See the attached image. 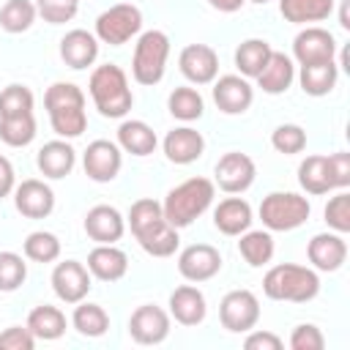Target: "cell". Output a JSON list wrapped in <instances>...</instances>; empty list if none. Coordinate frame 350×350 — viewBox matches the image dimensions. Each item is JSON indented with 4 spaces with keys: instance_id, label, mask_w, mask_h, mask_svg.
Returning <instances> with one entry per match:
<instances>
[{
    "instance_id": "6da1fadb",
    "label": "cell",
    "mask_w": 350,
    "mask_h": 350,
    "mask_svg": "<svg viewBox=\"0 0 350 350\" xmlns=\"http://www.w3.org/2000/svg\"><path fill=\"white\" fill-rule=\"evenodd\" d=\"M44 109L60 139H77L88 129L85 93L74 82H52L44 93Z\"/></svg>"
},
{
    "instance_id": "7a4b0ae2",
    "label": "cell",
    "mask_w": 350,
    "mask_h": 350,
    "mask_svg": "<svg viewBox=\"0 0 350 350\" xmlns=\"http://www.w3.org/2000/svg\"><path fill=\"white\" fill-rule=\"evenodd\" d=\"M213 197H216V183L213 180L189 178V180H183V183H178L175 189L167 191V197L161 202L164 219L175 230H183V227L194 224V219H200L211 208Z\"/></svg>"
},
{
    "instance_id": "3957f363",
    "label": "cell",
    "mask_w": 350,
    "mask_h": 350,
    "mask_svg": "<svg viewBox=\"0 0 350 350\" xmlns=\"http://www.w3.org/2000/svg\"><path fill=\"white\" fill-rule=\"evenodd\" d=\"M88 90H90V98H93L96 109L104 118H126L129 109L134 107V93L129 88V77L115 63L96 66L93 74H90Z\"/></svg>"
},
{
    "instance_id": "277c9868",
    "label": "cell",
    "mask_w": 350,
    "mask_h": 350,
    "mask_svg": "<svg viewBox=\"0 0 350 350\" xmlns=\"http://www.w3.org/2000/svg\"><path fill=\"white\" fill-rule=\"evenodd\" d=\"M262 293L271 301H290V304H306L317 298L320 293V276L317 271L295 262H279L262 276Z\"/></svg>"
},
{
    "instance_id": "5b68a950",
    "label": "cell",
    "mask_w": 350,
    "mask_h": 350,
    "mask_svg": "<svg viewBox=\"0 0 350 350\" xmlns=\"http://www.w3.org/2000/svg\"><path fill=\"white\" fill-rule=\"evenodd\" d=\"M167 57H170V38L161 30H145L139 33L134 44V57H131V77L139 85H159L167 71Z\"/></svg>"
},
{
    "instance_id": "8992f818",
    "label": "cell",
    "mask_w": 350,
    "mask_h": 350,
    "mask_svg": "<svg viewBox=\"0 0 350 350\" xmlns=\"http://www.w3.org/2000/svg\"><path fill=\"white\" fill-rule=\"evenodd\" d=\"M309 213H312L309 200L295 191H271L260 202V219L271 232H290L306 224Z\"/></svg>"
},
{
    "instance_id": "52a82bcc",
    "label": "cell",
    "mask_w": 350,
    "mask_h": 350,
    "mask_svg": "<svg viewBox=\"0 0 350 350\" xmlns=\"http://www.w3.org/2000/svg\"><path fill=\"white\" fill-rule=\"evenodd\" d=\"M139 30H142V11L131 3H118V5H109L107 11H101L96 16V33L93 36L101 44L123 46Z\"/></svg>"
},
{
    "instance_id": "ba28073f",
    "label": "cell",
    "mask_w": 350,
    "mask_h": 350,
    "mask_svg": "<svg viewBox=\"0 0 350 350\" xmlns=\"http://www.w3.org/2000/svg\"><path fill=\"white\" fill-rule=\"evenodd\" d=\"M219 320L230 334H246L260 320V301L252 290H230L219 304Z\"/></svg>"
},
{
    "instance_id": "9c48e42d",
    "label": "cell",
    "mask_w": 350,
    "mask_h": 350,
    "mask_svg": "<svg viewBox=\"0 0 350 350\" xmlns=\"http://www.w3.org/2000/svg\"><path fill=\"white\" fill-rule=\"evenodd\" d=\"M213 175H216L213 183H216L221 191H227V194H243V191L254 183L257 167H254V161H252L246 153L230 150V153H224V156L216 161Z\"/></svg>"
},
{
    "instance_id": "30bf717a",
    "label": "cell",
    "mask_w": 350,
    "mask_h": 350,
    "mask_svg": "<svg viewBox=\"0 0 350 350\" xmlns=\"http://www.w3.org/2000/svg\"><path fill=\"white\" fill-rule=\"evenodd\" d=\"M82 167H85V175L96 183H109L118 178L120 167H123V153H120V145L118 142H109V139H93L88 148H85V156H82Z\"/></svg>"
},
{
    "instance_id": "8fae6325",
    "label": "cell",
    "mask_w": 350,
    "mask_h": 350,
    "mask_svg": "<svg viewBox=\"0 0 350 350\" xmlns=\"http://www.w3.org/2000/svg\"><path fill=\"white\" fill-rule=\"evenodd\" d=\"M90 271L79 260H63L52 271V290L63 304H79L90 293Z\"/></svg>"
},
{
    "instance_id": "7c38bea8",
    "label": "cell",
    "mask_w": 350,
    "mask_h": 350,
    "mask_svg": "<svg viewBox=\"0 0 350 350\" xmlns=\"http://www.w3.org/2000/svg\"><path fill=\"white\" fill-rule=\"evenodd\" d=\"M293 57L298 66H312V63H328L336 57V38L325 27H304L293 38Z\"/></svg>"
},
{
    "instance_id": "4fadbf2b",
    "label": "cell",
    "mask_w": 350,
    "mask_h": 350,
    "mask_svg": "<svg viewBox=\"0 0 350 350\" xmlns=\"http://www.w3.org/2000/svg\"><path fill=\"white\" fill-rule=\"evenodd\" d=\"M129 334L137 345H161L170 336V312L156 304H142L129 317Z\"/></svg>"
},
{
    "instance_id": "5bb4252c",
    "label": "cell",
    "mask_w": 350,
    "mask_h": 350,
    "mask_svg": "<svg viewBox=\"0 0 350 350\" xmlns=\"http://www.w3.org/2000/svg\"><path fill=\"white\" fill-rule=\"evenodd\" d=\"M178 271L186 282H208L221 271V254L211 243H191L178 254Z\"/></svg>"
},
{
    "instance_id": "9a60e30c",
    "label": "cell",
    "mask_w": 350,
    "mask_h": 350,
    "mask_svg": "<svg viewBox=\"0 0 350 350\" xmlns=\"http://www.w3.org/2000/svg\"><path fill=\"white\" fill-rule=\"evenodd\" d=\"M178 66H180V74L191 85H211L219 77V55L208 44H189V46H183L180 57H178Z\"/></svg>"
},
{
    "instance_id": "2e32d148",
    "label": "cell",
    "mask_w": 350,
    "mask_h": 350,
    "mask_svg": "<svg viewBox=\"0 0 350 350\" xmlns=\"http://www.w3.org/2000/svg\"><path fill=\"white\" fill-rule=\"evenodd\" d=\"M213 101L224 115H243L254 101V88L241 74H224L213 79Z\"/></svg>"
},
{
    "instance_id": "e0dca14e",
    "label": "cell",
    "mask_w": 350,
    "mask_h": 350,
    "mask_svg": "<svg viewBox=\"0 0 350 350\" xmlns=\"http://www.w3.org/2000/svg\"><path fill=\"white\" fill-rule=\"evenodd\" d=\"M14 205L27 219H46L55 211V191L38 178H27L14 186Z\"/></svg>"
},
{
    "instance_id": "ac0fdd59",
    "label": "cell",
    "mask_w": 350,
    "mask_h": 350,
    "mask_svg": "<svg viewBox=\"0 0 350 350\" xmlns=\"http://www.w3.org/2000/svg\"><path fill=\"white\" fill-rule=\"evenodd\" d=\"M131 232H134L137 243L142 246V252H148L150 257H172L180 246L178 230L164 216H159V219H153V221H148Z\"/></svg>"
},
{
    "instance_id": "d6986e66",
    "label": "cell",
    "mask_w": 350,
    "mask_h": 350,
    "mask_svg": "<svg viewBox=\"0 0 350 350\" xmlns=\"http://www.w3.org/2000/svg\"><path fill=\"white\" fill-rule=\"evenodd\" d=\"M82 227H85L88 238L96 241V243H118L126 232V219L112 205H93L85 213Z\"/></svg>"
},
{
    "instance_id": "ffe728a7",
    "label": "cell",
    "mask_w": 350,
    "mask_h": 350,
    "mask_svg": "<svg viewBox=\"0 0 350 350\" xmlns=\"http://www.w3.org/2000/svg\"><path fill=\"white\" fill-rule=\"evenodd\" d=\"M306 257L317 271H339L347 260V243L345 235L339 232H317L309 246H306Z\"/></svg>"
},
{
    "instance_id": "44dd1931",
    "label": "cell",
    "mask_w": 350,
    "mask_h": 350,
    "mask_svg": "<svg viewBox=\"0 0 350 350\" xmlns=\"http://www.w3.org/2000/svg\"><path fill=\"white\" fill-rule=\"evenodd\" d=\"M161 148H164V156H167L172 164H180V167H183V164L197 161V159L205 153V139H202V134H200L197 129H191V126H178V129L167 131Z\"/></svg>"
},
{
    "instance_id": "7402d4cb",
    "label": "cell",
    "mask_w": 350,
    "mask_h": 350,
    "mask_svg": "<svg viewBox=\"0 0 350 350\" xmlns=\"http://www.w3.org/2000/svg\"><path fill=\"white\" fill-rule=\"evenodd\" d=\"M208 314V304L200 287L194 284H180L170 293V317H175V323L180 325H200Z\"/></svg>"
},
{
    "instance_id": "603a6c76",
    "label": "cell",
    "mask_w": 350,
    "mask_h": 350,
    "mask_svg": "<svg viewBox=\"0 0 350 350\" xmlns=\"http://www.w3.org/2000/svg\"><path fill=\"white\" fill-rule=\"evenodd\" d=\"M60 57H63V63L68 68L82 71V68L96 63V57H98V38L93 33L82 30V27L68 30L60 38Z\"/></svg>"
},
{
    "instance_id": "cb8c5ba5",
    "label": "cell",
    "mask_w": 350,
    "mask_h": 350,
    "mask_svg": "<svg viewBox=\"0 0 350 350\" xmlns=\"http://www.w3.org/2000/svg\"><path fill=\"white\" fill-rule=\"evenodd\" d=\"M254 79H257V88H260L262 93H268V96H282V93L290 90V85H293V79H295V63H293L290 55L273 49L271 57H268V63L262 66V71H260Z\"/></svg>"
},
{
    "instance_id": "d4e9b609",
    "label": "cell",
    "mask_w": 350,
    "mask_h": 350,
    "mask_svg": "<svg viewBox=\"0 0 350 350\" xmlns=\"http://www.w3.org/2000/svg\"><path fill=\"white\" fill-rule=\"evenodd\" d=\"M88 271L101 282H118L129 271V257L115 243H96V249L88 254Z\"/></svg>"
},
{
    "instance_id": "484cf974",
    "label": "cell",
    "mask_w": 350,
    "mask_h": 350,
    "mask_svg": "<svg viewBox=\"0 0 350 350\" xmlns=\"http://www.w3.org/2000/svg\"><path fill=\"white\" fill-rule=\"evenodd\" d=\"M36 164L41 170L44 178H52V180H60L66 175H71L74 164H77V150L71 148L68 139H52L46 142L38 156H36Z\"/></svg>"
},
{
    "instance_id": "4316f807",
    "label": "cell",
    "mask_w": 350,
    "mask_h": 350,
    "mask_svg": "<svg viewBox=\"0 0 350 350\" xmlns=\"http://www.w3.org/2000/svg\"><path fill=\"white\" fill-rule=\"evenodd\" d=\"M213 227L221 235H241L252 227V205L243 197H227L213 208Z\"/></svg>"
},
{
    "instance_id": "83f0119b",
    "label": "cell",
    "mask_w": 350,
    "mask_h": 350,
    "mask_svg": "<svg viewBox=\"0 0 350 350\" xmlns=\"http://www.w3.org/2000/svg\"><path fill=\"white\" fill-rule=\"evenodd\" d=\"M118 145H120V150L142 159L156 150L159 139H156V131L145 120H123L118 126Z\"/></svg>"
},
{
    "instance_id": "f1b7e54d",
    "label": "cell",
    "mask_w": 350,
    "mask_h": 350,
    "mask_svg": "<svg viewBox=\"0 0 350 350\" xmlns=\"http://www.w3.org/2000/svg\"><path fill=\"white\" fill-rule=\"evenodd\" d=\"M27 328H30V334L36 336V339H44V342H55V339H60L63 334H66V314L57 309V306H49V304H41V306H36L30 314H27V323H25Z\"/></svg>"
},
{
    "instance_id": "f546056e",
    "label": "cell",
    "mask_w": 350,
    "mask_h": 350,
    "mask_svg": "<svg viewBox=\"0 0 350 350\" xmlns=\"http://www.w3.org/2000/svg\"><path fill=\"white\" fill-rule=\"evenodd\" d=\"M336 79H339V68L334 60L328 63H312V66H301V74H298V82H301V90L306 96H328L334 88H336Z\"/></svg>"
},
{
    "instance_id": "4dcf8cb0",
    "label": "cell",
    "mask_w": 350,
    "mask_h": 350,
    "mask_svg": "<svg viewBox=\"0 0 350 350\" xmlns=\"http://www.w3.org/2000/svg\"><path fill=\"white\" fill-rule=\"evenodd\" d=\"M71 325L77 328V334L88 336V339H98L109 331V314L101 304H90V301H79L74 304V314H71Z\"/></svg>"
},
{
    "instance_id": "1f68e13d",
    "label": "cell",
    "mask_w": 350,
    "mask_h": 350,
    "mask_svg": "<svg viewBox=\"0 0 350 350\" xmlns=\"http://www.w3.org/2000/svg\"><path fill=\"white\" fill-rule=\"evenodd\" d=\"M279 14L293 25L323 22L334 14V0H279Z\"/></svg>"
},
{
    "instance_id": "d6a6232c",
    "label": "cell",
    "mask_w": 350,
    "mask_h": 350,
    "mask_svg": "<svg viewBox=\"0 0 350 350\" xmlns=\"http://www.w3.org/2000/svg\"><path fill=\"white\" fill-rule=\"evenodd\" d=\"M271 52H273V46L265 38H246L235 49V68L241 71V77L254 79L262 71V66L268 63Z\"/></svg>"
},
{
    "instance_id": "836d02e7",
    "label": "cell",
    "mask_w": 350,
    "mask_h": 350,
    "mask_svg": "<svg viewBox=\"0 0 350 350\" xmlns=\"http://www.w3.org/2000/svg\"><path fill=\"white\" fill-rule=\"evenodd\" d=\"M238 252H241V257L252 268H262V265H268L273 260L276 246H273L271 232H265V230H246V232H241Z\"/></svg>"
},
{
    "instance_id": "e575fe53",
    "label": "cell",
    "mask_w": 350,
    "mask_h": 350,
    "mask_svg": "<svg viewBox=\"0 0 350 350\" xmlns=\"http://www.w3.org/2000/svg\"><path fill=\"white\" fill-rule=\"evenodd\" d=\"M298 183L306 194H328L334 191L331 178H328V159L325 156H306L298 164Z\"/></svg>"
},
{
    "instance_id": "d590c367",
    "label": "cell",
    "mask_w": 350,
    "mask_h": 350,
    "mask_svg": "<svg viewBox=\"0 0 350 350\" xmlns=\"http://www.w3.org/2000/svg\"><path fill=\"white\" fill-rule=\"evenodd\" d=\"M167 109L172 118L183 120V123H191V120H200L202 112H205V101L200 96L197 88H189V85H180L175 88L170 96H167Z\"/></svg>"
},
{
    "instance_id": "8d00e7d4",
    "label": "cell",
    "mask_w": 350,
    "mask_h": 350,
    "mask_svg": "<svg viewBox=\"0 0 350 350\" xmlns=\"http://www.w3.org/2000/svg\"><path fill=\"white\" fill-rule=\"evenodd\" d=\"M38 11H36V3L33 0H5V5L0 8V27L11 36L16 33H25L33 27Z\"/></svg>"
},
{
    "instance_id": "74e56055",
    "label": "cell",
    "mask_w": 350,
    "mask_h": 350,
    "mask_svg": "<svg viewBox=\"0 0 350 350\" xmlns=\"http://www.w3.org/2000/svg\"><path fill=\"white\" fill-rule=\"evenodd\" d=\"M22 252L33 262H55L60 257V238L49 230H36L25 238Z\"/></svg>"
},
{
    "instance_id": "f35d334b",
    "label": "cell",
    "mask_w": 350,
    "mask_h": 350,
    "mask_svg": "<svg viewBox=\"0 0 350 350\" xmlns=\"http://www.w3.org/2000/svg\"><path fill=\"white\" fill-rule=\"evenodd\" d=\"M0 139L11 148H25L36 139V118L33 112L16 118H0Z\"/></svg>"
},
{
    "instance_id": "ab89813d",
    "label": "cell",
    "mask_w": 350,
    "mask_h": 350,
    "mask_svg": "<svg viewBox=\"0 0 350 350\" xmlns=\"http://www.w3.org/2000/svg\"><path fill=\"white\" fill-rule=\"evenodd\" d=\"M33 104H36V98H33V90L27 85L14 82V85H5L0 90V118L27 115V112H33Z\"/></svg>"
},
{
    "instance_id": "60d3db41",
    "label": "cell",
    "mask_w": 350,
    "mask_h": 350,
    "mask_svg": "<svg viewBox=\"0 0 350 350\" xmlns=\"http://www.w3.org/2000/svg\"><path fill=\"white\" fill-rule=\"evenodd\" d=\"M27 279V262L16 252H0V293H14Z\"/></svg>"
},
{
    "instance_id": "b9f144b4",
    "label": "cell",
    "mask_w": 350,
    "mask_h": 350,
    "mask_svg": "<svg viewBox=\"0 0 350 350\" xmlns=\"http://www.w3.org/2000/svg\"><path fill=\"white\" fill-rule=\"evenodd\" d=\"M271 145L276 153H284V156H295L306 148V131L298 126V123H282L271 131Z\"/></svg>"
},
{
    "instance_id": "7bdbcfd3",
    "label": "cell",
    "mask_w": 350,
    "mask_h": 350,
    "mask_svg": "<svg viewBox=\"0 0 350 350\" xmlns=\"http://www.w3.org/2000/svg\"><path fill=\"white\" fill-rule=\"evenodd\" d=\"M323 216H325V224H328L334 232H339V235L350 232V194H347L345 189H339V191L328 200Z\"/></svg>"
},
{
    "instance_id": "ee69618b",
    "label": "cell",
    "mask_w": 350,
    "mask_h": 350,
    "mask_svg": "<svg viewBox=\"0 0 350 350\" xmlns=\"http://www.w3.org/2000/svg\"><path fill=\"white\" fill-rule=\"evenodd\" d=\"M36 11L49 25H66L77 16L79 3H74V0H36Z\"/></svg>"
},
{
    "instance_id": "f6af8a7d",
    "label": "cell",
    "mask_w": 350,
    "mask_h": 350,
    "mask_svg": "<svg viewBox=\"0 0 350 350\" xmlns=\"http://www.w3.org/2000/svg\"><path fill=\"white\" fill-rule=\"evenodd\" d=\"M290 347L293 350H323L325 347V336L314 323H301L290 334Z\"/></svg>"
},
{
    "instance_id": "bcb514c9",
    "label": "cell",
    "mask_w": 350,
    "mask_h": 350,
    "mask_svg": "<svg viewBox=\"0 0 350 350\" xmlns=\"http://www.w3.org/2000/svg\"><path fill=\"white\" fill-rule=\"evenodd\" d=\"M36 336L30 334L27 325H8L0 334V350H33Z\"/></svg>"
},
{
    "instance_id": "7dc6e473",
    "label": "cell",
    "mask_w": 350,
    "mask_h": 350,
    "mask_svg": "<svg viewBox=\"0 0 350 350\" xmlns=\"http://www.w3.org/2000/svg\"><path fill=\"white\" fill-rule=\"evenodd\" d=\"M328 159V178H331V186L334 189H347L350 186V153L345 150H336Z\"/></svg>"
},
{
    "instance_id": "c3c4849f",
    "label": "cell",
    "mask_w": 350,
    "mask_h": 350,
    "mask_svg": "<svg viewBox=\"0 0 350 350\" xmlns=\"http://www.w3.org/2000/svg\"><path fill=\"white\" fill-rule=\"evenodd\" d=\"M243 347L246 350H282L284 342H282V336H276L271 331H252L243 339Z\"/></svg>"
},
{
    "instance_id": "681fc988",
    "label": "cell",
    "mask_w": 350,
    "mask_h": 350,
    "mask_svg": "<svg viewBox=\"0 0 350 350\" xmlns=\"http://www.w3.org/2000/svg\"><path fill=\"white\" fill-rule=\"evenodd\" d=\"M14 186H16V178H14V164L0 156V200L14 194Z\"/></svg>"
},
{
    "instance_id": "f907efd6",
    "label": "cell",
    "mask_w": 350,
    "mask_h": 350,
    "mask_svg": "<svg viewBox=\"0 0 350 350\" xmlns=\"http://www.w3.org/2000/svg\"><path fill=\"white\" fill-rule=\"evenodd\" d=\"M243 3L246 0H208V5L213 11H219V14H235V11L243 8Z\"/></svg>"
},
{
    "instance_id": "816d5d0a",
    "label": "cell",
    "mask_w": 350,
    "mask_h": 350,
    "mask_svg": "<svg viewBox=\"0 0 350 350\" xmlns=\"http://www.w3.org/2000/svg\"><path fill=\"white\" fill-rule=\"evenodd\" d=\"M246 3H257V5H265L268 0H246Z\"/></svg>"
},
{
    "instance_id": "f5cc1de1",
    "label": "cell",
    "mask_w": 350,
    "mask_h": 350,
    "mask_svg": "<svg viewBox=\"0 0 350 350\" xmlns=\"http://www.w3.org/2000/svg\"><path fill=\"white\" fill-rule=\"evenodd\" d=\"M74 3H79V0H74Z\"/></svg>"
}]
</instances>
